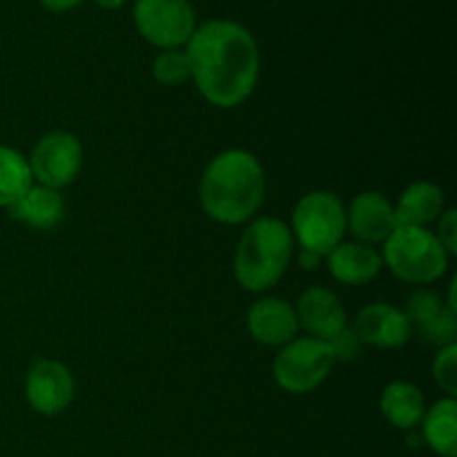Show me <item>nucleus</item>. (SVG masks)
<instances>
[{"instance_id":"15","label":"nucleus","mask_w":457,"mask_h":457,"mask_svg":"<svg viewBox=\"0 0 457 457\" xmlns=\"http://www.w3.org/2000/svg\"><path fill=\"white\" fill-rule=\"evenodd\" d=\"M9 214L31 230H54L65 217V201L61 192L45 186H31L21 199L9 205Z\"/></svg>"},{"instance_id":"17","label":"nucleus","mask_w":457,"mask_h":457,"mask_svg":"<svg viewBox=\"0 0 457 457\" xmlns=\"http://www.w3.org/2000/svg\"><path fill=\"white\" fill-rule=\"evenodd\" d=\"M379 411L400 431H411L420 427L424 413H427V400L422 391L411 382L388 384L379 397Z\"/></svg>"},{"instance_id":"2","label":"nucleus","mask_w":457,"mask_h":457,"mask_svg":"<svg viewBox=\"0 0 457 457\" xmlns=\"http://www.w3.org/2000/svg\"><path fill=\"white\" fill-rule=\"evenodd\" d=\"M266 196V172L262 161L245 150H226L204 170L199 201L204 212L217 223L239 226L257 214Z\"/></svg>"},{"instance_id":"28","label":"nucleus","mask_w":457,"mask_h":457,"mask_svg":"<svg viewBox=\"0 0 457 457\" xmlns=\"http://www.w3.org/2000/svg\"><path fill=\"white\" fill-rule=\"evenodd\" d=\"M94 3H96L98 7L110 9V12H114V9H120V7H123V4L128 3V0H94Z\"/></svg>"},{"instance_id":"23","label":"nucleus","mask_w":457,"mask_h":457,"mask_svg":"<svg viewBox=\"0 0 457 457\" xmlns=\"http://www.w3.org/2000/svg\"><path fill=\"white\" fill-rule=\"evenodd\" d=\"M420 333L424 335V339H427L428 344H436V346H440V348L449 346V344H455L457 312L449 308V311L442 312L436 321H431V324H428L427 328L420 330Z\"/></svg>"},{"instance_id":"20","label":"nucleus","mask_w":457,"mask_h":457,"mask_svg":"<svg viewBox=\"0 0 457 457\" xmlns=\"http://www.w3.org/2000/svg\"><path fill=\"white\" fill-rule=\"evenodd\" d=\"M152 76L156 83L165 87H179L190 80V58L186 49H161L159 56L152 62Z\"/></svg>"},{"instance_id":"16","label":"nucleus","mask_w":457,"mask_h":457,"mask_svg":"<svg viewBox=\"0 0 457 457\" xmlns=\"http://www.w3.org/2000/svg\"><path fill=\"white\" fill-rule=\"evenodd\" d=\"M445 212V192L431 181H415L402 192L395 205L397 226L427 228Z\"/></svg>"},{"instance_id":"24","label":"nucleus","mask_w":457,"mask_h":457,"mask_svg":"<svg viewBox=\"0 0 457 457\" xmlns=\"http://www.w3.org/2000/svg\"><path fill=\"white\" fill-rule=\"evenodd\" d=\"M330 348H333V355H335V361L342 360V361H348L353 360V357H357V353H360L361 348V342L360 337L355 335V330L353 328H344L342 333L335 335L333 339H330Z\"/></svg>"},{"instance_id":"11","label":"nucleus","mask_w":457,"mask_h":457,"mask_svg":"<svg viewBox=\"0 0 457 457\" xmlns=\"http://www.w3.org/2000/svg\"><path fill=\"white\" fill-rule=\"evenodd\" d=\"M353 330L361 344H370L375 348H400L413 335V326L404 311L382 302L361 308Z\"/></svg>"},{"instance_id":"13","label":"nucleus","mask_w":457,"mask_h":457,"mask_svg":"<svg viewBox=\"0 0 457 457\" xmlns=\"http://www.w3.org/2000/svg\"><path fill=\"white\" fill-rule=\"evenodd\" d=\"M248 330L263 346H286L299 330L295 306L279 297L259 299L248 311Z\"/></svg>"},{"instance_id":"22","label":"nucleus","mask_w":457,"mask_h":457,"mask_svg":"<svg viewBox=\"0 0 457 457\" xmlns=\"http://www.w3.org/2000/svg\"><path fill=\"white\" fill-rule=\"evenodd\" d=\"M433 378L446 395H457V344L440 348L436 361H433Z\"/></svg>"},{"instance_id":"3","label":"nucleus","mask_w":457,"mask_h":457,"mask_svg":"<svg viewBox=\"0 0 457 457\" xmlns=\"http://www.w3.org/2000/svg\"><path fill=\"white\" fill-rule=\"evenodd\" d=\"M295 254V237L275 217L254 219L241 235L235 253V277L241 288L262 293L279 284Z\"/></svg>"},{"instance_id":"26","label":"nucleus","mask_w":457,"mask_h":457,"mask_svg":"<svg viewBox=\"0 0 457 457\" xmlns=\"http://www.w3.org/2000/svg\"><path fill=\"white\" fill-rule=\"evenodd\" d=\"M40 4H43L45 9H49V12H71V9L80 7V4L85 3V0H38Z\"/></svg>"},{"instance_id":"19","label":"nucleus","mask_w":457,"mask_h":457,"mask_svg":"<svg viewBox=\"0 0 457 457\" xmlns=\"http://www.w3.org/2000/svg\"><path fill=\"white\" fill-rule=\"evenodd\" d=\"M34 186L29 161L18 150L0 145V208L16 204Z\"/></svg>"},{"instance_id":"12","label":"nucleus","mask_w":457,"mask_h":457,"mask_svg":"<svg viewBox=\"0 0 457 457\" xmlns=\"http://www.w3.org/2000/svg\"><path fill=\"white\" fill-rule=\"evenodd\" d=\"M295 312H297L299 326H303L311 337L321 339V342H330L335 335L346 328L344 303L333 290L321 288V286L303 290Z\"/></svg>"},{"instance_id":"9","label":"nucleus","mask_w":457,"mask_h":457,"mask_svg":"<svg viewBox=\"0 0 457 457\" xmlns=\"http://www.w3.org/2000/svg\"><path fill=\"white\" fill-rule=\"evenodd\" d=\"M74 391L76 384L74 378H71V370L62 361L38 360L27 373V404L40 415L52 418V415L70 409L71 400H74Z\"/></svg>"},{"instance_id":"14","label":"nucleus","mask_w":457,"mask_h":457,"mask_svg":"<svg viewBox=\"0 0 457 457\" xmlns=\"http://www.w3.org/2000/svg\"><path fill=\"white\" fill-rule=\"evenodd\" d=\"M328 270L337 281L348 286H364L382 270V254L373 245L360 241H342L328 253Z\"/></svg>"},{"instance_id":"5","label":"nucleus","mask_w":457,"mask_h":457,"mask_svg":"<svg viewBox=\"0 0 457 457\" xmlns=\"http://www.w3.org/2000/svg\"><path fill=\"white\" fill-rule=\"evenodd\" d=\"M288 228L302 250L328 257L346 235V208L333 192H308L295 205L293 226Z\"/></svg>"},{"instance_id":"21","label":"nucleus","mask_w":457,"mask_h":457,"mask_svg":"<svg viewBox=\"0 0 457 457\" xmlns=\"http://www.w3.org/2000/svg\"><path fill=\"white\" fill-rule=\"evenodd\" d=\"M445 311H449V306L445 303V299L440 297L433 290H415L409 297V303H406V312L411 326L418 330L427 328L431 321H436L437 317Z\"/></svg>"},{"instance_id":"1","label":"nucleus","mask_w":457,"mask_h":457,"mask_svg":"<svg viewBox=\"0 0 457 457\" xmlns=\"http://www.w3.org/2000/svg\"><path fill=\"white\" fill-rule=\"evenodd\" d=\"M190 79L201 96L214 107L232 110L248 101L262 70V52L241 22L212 18L196 25L187 40Z\"/></svg>"},{"instance_id":"25","label":"nucleus","mask_w":457,"mask_h":457,"mask_svg":"<svg viewBox=\"0 0 457 457\" xmlns=\"http://www.w3.org/2000/svg\"><path fill=\"white\" fill-rule=\"evenodd\" d=\"M436 237L449 254L457 253V212L453 208L445 210L442 217L437 219V232Z\"/></svg>"},{"instance_id":"7","label":"nucleus","mask_w":457,"mask_h":457,"mask_svg":"<svg viewBox=\"0 0 457 457\" xmlns=\"http://www.w3.org/2000/svg\"><path fill=\"white\" fill-rule=\"evenodd\" d=\"M132 18L138 34L159 49L186 47L196 29L190 0H137Z\"/></svg>"},{"instance_id":"4","label":"nucleus","mask_w":457,"mask_h":457,"mask_svg":"<svg viewBox=\"0 0 457 457\" xmlns=\"http://www.w3.org/2000/svg\"><path fill=\"white\" fill-rule=\"evenodd\" d=\"M382 262L409 284H433L449 268V253L436 232L418 226H397L384 241Z\"/></svg>"},{"instance_id":"27","label":"nucleus","mask_w":457,"mask_h":457,"mask_svg":"<svg viewBox=\"0 0 457 457\" xmlns=\"http://www.w3.org/2000/svg\"><path fill=\"white\" fill-rule=\"evenodd\" d=\"M321 259L324 257L311 253V250H299V263H302V268H306V270H312V268L320 266Z\"/></svg>"},{"instance_id":"6","label":"nucleus","mask_w":457,"mask_h":457,"mask_svg":"<svg viewBox=\"0 0 457 457\" xmlns=\"http://www.w3.org/2000/svg\"><path fill=\"white\" fill-rule=\"evenodd\" d=\"M335 369V355L328 342L315 337H295L281 346L272 361V378L290 395H308L328 379Z\"/></svg>"},{"instance_id":"18","label":"nucleus","mask_w":457,"mask_h":457,"mask_svg":"<svg viewBox=\"0 0 457 457\" xmlns=\"http://www.w3.org/2000/svg\"><path fill=\"white\" fill-rule=\"evenodd\" d=\"M422 436L428 449L440 457H457V400L445 397L427 409L422 418Z\"/></svg>"},{"instance_id":"10","label":"nucleus","mask_w":457,"mask_h":457,"mask_svg":"<svg viewBox=\"0 0 457 457\" xmlns=\"http://www.w3.org/2000/svg\"><path fill=\"white\" fill-rule=\"evenodd\" d=\"M395 228V205L382 192H360L346 210V230L360 244H384Z\"/></svg>"},{"instance_id":"8","label":"nucleus","mask_w":457,"mask_h":457,"mask_svg":"<svg viewBox=\"0 0 457 457\" xmlns=\"http://www.w3.org/2000/svg\"><path fill=\"white\" fill-rule=\"evenodd\" d=\"M31 177L38 186L61 190L76 181L83 165V145L79 137L65 129H54L36 143L29 159Z\"/></svg>"}]
</instances>
